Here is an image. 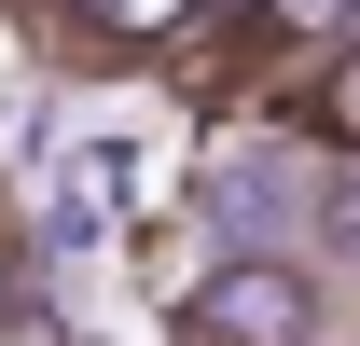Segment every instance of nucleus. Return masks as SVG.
<instances>
[{
	"mask_svg": "<svg viewBox=\"0 0 360 346\" xmlns=\"http://www.w3.org/2000/svg\"><path fill=\"white\" fill-rule=\"evenodd\" d=\"M291 125H305L319 153H347V167H360V42H333V56L305 70V97H291Z\"/></svg>",
	"mask_w": 360,
	"mask_h": 346,
	"instance_id": "obj_2",
	"label": "nucleus"
},
{
	"mask_svg": "<svg viewBox=\"0 0 360 346\" xmlns=\"http://www.w3.org/2000/svg\"><path fill=\"white\" fill-rule=\"evenodd\" d=\"M180 346H333V277L291 250H222L180 291Z\"/></svg>",
	"mask_w": 360,
	"mask_h": 346,
	"instance_id": "obj_1",
	"label": "nucleus"
},
{
	"mask_svg": "<svg viewBox=\"0 0 360 346\" xmlns=\"http://www.w3.org/2000/svg\"><path fill=\"white\" fill-rule=\"evenodd\" d=\"M42 319V263H28V222H14V194H0V346Z\"/></svg>",
	"mask_w": 360,
	"mask_h": 346,
	"instance_id": "obj_3",
	"label": "nucleus"
}]
</instances>
